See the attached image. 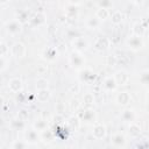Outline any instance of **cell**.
<instances>
[{"mask_svg":"<svg viewBox=\"0 0 149 149\" xmlns=\"http://www.w3.org/2000/svg\"><path fill=\"white\" fill-rule=\"evenodd\" d=\"M86 26H87V28H90V29H97V28L100 26V20H99L97 16L90 17V19L86 21Z\"/></svg>","mask_w":149,"mask_h":149,"instance_id":"d6986e66","label":"cell"},{"mask_svg":"<svg viewBox=\"0 0 149 149\" xmlns=\"http://www.w3.org/2000/svg\"><path fill=\"white\" fill-rule=\"evenodd\" d=\"M7 86H8V90L10 92H13V93H20L22 91V87H23L22 81H21L20 78H12V79H9Z\"/></svg>","mask_w":149,"mask_h":149,"instance_id":"5b68a950","label":"cell"},{"mask_svg":"<svg viewBox=\"0 0 149 149\" xmlns=\"http://www.w3.org/2000/svg\"><path fill=\"white\" fill-rule=\"evenodd\" d=\"M148 97H149V90H148Z\"/></svg>","mask_w":149,"mask_h":149,"instance_id":"bcb514c9","label":"cell"},{"mask_svg":"<svg viewBox=\"0 0 149 149\" xmlns=\"http://www.w3.org/2000/svg\"><path fill=\"white\" fill-rule=\"evenodd\" d=\"M41 139H42V141H44V142H50V141H52V139H54V134H52L51 130L44 129V130L41 132Z\"/></svg>","mask_w":149,"mask_h":149,"instance_id":"603a6c76","label":"cell"},{"mask_svg":"<svg viewBox=\"0 0 149 149\" xmlns=\"http://www.w3.org/2000/svg\"><path fill=\"white\" fill-rule=\"evenodd\" d=\"M121 119L123 121H126V122H133L135 120V113H134V111L133 109H129V108L125 109L122 112V114H121Z\"/></svg>","mask_w":149,"mask_h":149,"instance_id":"5bb4252c","label":"cell"},{"mask_svg":"<svg viewBox=\"0 0 149 149\" xmlns=\"http://www.w3.org/2000/svg\"><path fill=\"white\" fill-rule=\"evenodd\" d=\"M17 20H19L21 23L27 22V20H28V12H27V10H22V12H20V13L17 14Z\"/></svg>","mask_w":149,"mask_h":149,"instance_id":"d6a6232c","label":"cell"},{"mask_svg":"<svg viewBox=\"0 0 149 149\" xmlns=\"http://www.w3.org/2000/svg\"><path fill=\"white\" fill-rule=\"evenodd\" d=\"M10 54L15 58H22L26 55V47L21 42H15L10 48Z\"/></svg>","mask_w":149,"mask_h":149,"instance_id":"3957f363","label":"cell"},{"mask_svg":"<svg viewBox=\"0 0 149 149\" xmlns=\"http://www.w3.org/2000/svg\"><path fill=\"white\" fill-rule=\"evenodd\" d=\"M66 13H68V15H76L77 14V7H76V5H69V7H68V10H66Z\"/></svg>","mask_w":149,"mask_h":149,"instance_id":"8d00e7d4","label":"cell"},{"mask_svg":"<svg viewBox=\"0 0 149 149\" xmlns=\"http://www.w3.org/2000/svg\"><path fill=\"white\" fill-rule=\"evenodd\" d=\"M92 135L94 139L97 140H101L105 137L106 135V127L102 125V123H97L93 128V132H92Z\"/></svg>","mask_w":149,"mask_h":149,"instance_id":"8992f818","label":"cell"},{"mask_svg":"<svg viewBox=\"0 0 149 149\" xmlns=\"http://www.w3.org/2000/svg\"><path fill=\"white\" fill-rule=\"evenodd\" d=\"M51 97V93L48 88H44V90H38L37 94H36V99L40 101V102H45L47 100H49Z\"/></svg>","mask_w":149,"mask_h":149,"instance_id":"4fadbf2b","label":"cell"},{"mask_svg":"<svg viewBox=\"0 0 149 149\" xmlns=\"http://www.w3.org/2000/svg\"><path fill=\"white\" fill-rule=\"evenodd\" d=\"M92 78H94V73L91 71V70H88V69H84V70H81V72H80V80L81 81H90Z\"/></svg>","mask_w":149,"mask_h":149,"instance_id":"2e32d148","label":"cell"},{"mask_svg":"<svg viewBox=\"0 0 149 149\" xmlns=\"http://www.w3.org/2000/svg\"><path fill=\"white\" fill-rule=\"evenodd\" d=\"M26 112H27V111H26V109H21V111H20V113H19V115H17V116H19V118H21V119H23V120H24V119H26V116H27V115H28V114H27V113H26Z\"/></svg>","mask_w":149,"mask_h":149,"instance_id":"60d3db41","label":"cell"},{"mask_svg":"<svg viewBox=\"0 0 149 149\" xmlns=\"http://www.w3.org/2000/svg\"><path fill=\"white\" fill-rule=\"evenodd\" d=\"M140 83L144 86L149 85V70H144L140 74Z\"/></svg>","mask_w":149,"mask_h":149,"instance_id":"484cf974","label":"cell"},{"mask_svg":"<svg viewBox=\"0 0 149 149\" xmlns=\"http://www.w3.org/2000/svg\"><path fill=\"white\" fill-rule=\"evenodd\" d=\"M109 43L111 42H109L108 37H99L94 43V48L98 50H106L109 47Z\"/></svg>","mask_w":149,"mask_h":149,"instance_id":"ba28073f","label":"cell"},{"mask_svg":"<svg viewBox=\"0 0 149 149\" xmlns=\"http://www.w3.org/2000/svg\"><path fill=\"white\" fill-rule=\"evenodd\" d=\"M9 1H10V0H0V3L3 6V5H6V3H8Z\"/></svg>","mask_w":149,"mask_h":149,"instance_id":"f6af8a7d","label":"cell"},{"mask_svg":"<svg viewBox=\"0 0 149 149\" xmlns=\"http://www.w3.org/2000/svg\"><path fill=\"white\" fill-rule=\"evenodd\" d=\"M113 77H114L115 81L118 83V85H125V84H127V81L129 79L127 72H125V71H118V72H115V74Z\"/></svg>","mask_w":149,"mask_h":149,"instance_id":"52a82bcc","label":"cell"},{"mask_svg":"<svg viewBox=\"0 0 149 149\" xmlns=\"http://www.w3.org/2000/svg\"><path fill=\"white\" fill-rule=\"evenodd\" d=\"M9 54V48L6 44L5 41L0 42V57H7V55Z\"/></svg>","mask_w":149,"mask_h":149,"instance_id":"83f0119b","label":"cell"},{"mask_svg":"<svg viewBox=\"0 0 149 149\" xmlns=\"http://www.w3.org/2000/svg\"><path fill=\"white\" fill-rule=\"evenodd\" d=\"M84 102L87 104V105H92V104L94 102V98H93V95H92L91 93L85 94V95H84Z\"/></svg>","mask_w":149,"mask_h":149,"instance_id":"d590c367","label":"cell"},{"mask_svg":"<svg viewBox=\"0 0 149 149\" xmlns=\"http://www.w3.org/2000/svg\"><path fill=\"white\" fill-rule=\"evenodd\" d=\"M26 147H28V143H26L23 141H14L10 146L12 149H23Z\"/></svg>","mask_w":149,"mask_h":149,"instance_id":"4dcf8cb0","label":"cell"},{"mask_svg":"<svg viewBox=\"0 0 149 149\" xmlns=\"http://www.w3.org/2000/svg\"><path fill=\"white\" fill-rule=\"evenodd\" d=\"M73 47H74V49H76L77 51L80 52V51L87 49V41L79 36V37L74 38V41H73Z\"/></svg>","mask_w":149,"mask_h":149,"instance_id":"9c48e42d","label":"cell"},{"mask_svg":"<svg viewBox=\"0 0 149 149\" xmlns=\"http://www.w3.org/2000/svg\"><path fill=\"white\" fill-rule=\"evenodd\" d=\"M140 133H141V128H140V126L136 125V123H133V122H132L130 126H129V134H130L132 136H139Z\"/></svg>","mask_w":149,"mask_h":149,"instance_id":"4316f807","label":"cell"},{"mask_svg":"<svg viewBox=\"0 0 149 149\" xmlns=\"http://www.w3.org/2000/svg\"><path fill=\"white\" fill-rule=\"evenodd\" d=\"M68 35H69V37H71V38H77V37H79V36H78V33H77L76 30H70Z\"/></svg>","mask_w":149,"mask_h":149,"instance_id":"ab89813d","label":"cell"},{"mask_svg":"<svg viewBox=\"0 0 149 149\" xmlns=\"http://www.w3.org/2000/svg\"><path fill=\"white\" fill-rule=\"evenodd\" d=\"M79 116H80L84 121H91V120H93V118H94V111L87 108V109H85L84 113H81Z\"/></svg>","mask_w":149,"mask_h":149,"instance_id":"7402d4cb","label":"cell"},{"mask_svg":"<svg viewBox=\"0 0 149 149\" xmlns=\"http://www.w3.org/2000/svg\"><path fill=\"white\" fill-rule=\"evenodd\" d=\"M5 29H6V31H7L9 35L15 36V35H17V34L22 30V23H21L17 19H15V20L8 21V22L5 24Z\"/></svg>","mask_w":149,"mask_h":149,"instance_id":"6da1fadb","label":"cell"},{"mask_svg":"<svg viewBox=\"0 0 149 149\" xmlns=\"http://www.w3.org/2000/svg\"><path fill=\"white\" fill-rule=\"evenodd\" d=\"M115 63H116L115 56H112V55L107 56V64H108V65H115Z\"/></svg>","mask_w":149,"mask_h":149,"instance_id":"74e56055","label":"cell"},{"mask_svg":"<svg viewBox=\"0 0 149 149\" xmlns=\"http://www.w3.org/2000/svg\"><path fill=\"white\" fill-rule=\"evenodd\" d=\"M24 127H26L24 120L21 119V118H19V116L15 118V119H13V120L10 121V128H12L13 130H22Z\"/></svg>","mask_w":149,"mask_h":149,"instance_id":"7c38bea8","label":"cell"},{"mask_svg":"<svg viewBox=\"0 0 149 149\" xmlns=\"http://www.w3.org/2000/svg\"><path fill=\"white\" fill-rule=\"evenodd\" d=\"M45 71H47V68H45V66H43V65H40V66L37 68V72H38L40 74H43Z\"/></svg>","mask_w":149,"mask_h":149,"instance_id":"b9f144b4","label":"cell"},{"mask_svg":"<svg viewBox=\"0 0 149 149\" xmlns=\"http://www.w3.org/2000/svg\"><path fill=\"white\" fill-rule=\"evenodd\" d=\"M148 42H149V37H148Z\"/></svg>","mask_w":149,"mask_h":149,"instance_id":"7dc6e473","label":"cell"},{"mask_svg":"<svg viewBox=\"0 0 149 149\" xmlns=\"http://www.w3.org/2000/svg\"><path fill=\"white\" fill-rule=\"evenodd\" d=\"M98 3H99V6H100L101 8H106V9H108V8L112 7L113 1H112V0H99Z\"/></svg>","mask_w":149,"mask_h":149,"instance_id":"836d02e7","label":"cell"},{"mask_svg":"<svg viewBox=\"0 0 149 149\" xmlns=\"http://www.w3.org/2000/svg\"><path fill=\"white\" fill-rule=\"evenodd\" d=\"M64 108H65V106H64L63 102H58V104L56 105V112H57L58 114L63 113V112H64Z\"/></svg>","mask_w":149,"mask_h":149,"instance_id":"f35d334b","label":"cell"},{"mask_svg":"<svg viewBox=\"0 0 149 149\" xmlns=\"http://www.w3.org/2000/svg\"><path fill=\"white\" fill-rule=\"evenodd\" d=\"M36 88L37 90H44L48 88V80L45 78H38L36 80Z\"/></svg>","mask_w":149,"mask_h":149,"instance_id":"f546056e","label":"cell"},{"mask_svg":"<svg viewBox=\"0 0 149 149\" xmlns=\"http://www.w3.org/2000/svg\"><path fill=\"white\" fill-rule=\"evenodd\" d=\"M34 128L37 130V132H42L44 129H47V122L45 120H37L35 123H34Z\"/></svg>","mask_w":149,"mask_h":149,"instance_id":"f1b7e54d","label":"cell"},{"mask_svg":"<svg viewBox=\"0 0 149 149\" xmlns=\"http://www.w3.org/2000/svg\"><path fill=\"white\" fill-rule=\"evenodd\" d=\"M137 1H142V0H137Z\"/></svg>","mask_w":149,"mask_h":149,"instance_id":"c3c4849f","label":"cell"},{"mask_svg":"<svg viewBox=\"0 0 149 149\" xmlns=\"http://www.w3.org/2000/svg\"><path fill=\"white\" fill-rule=\"evenodd\" d=\"M104 87L107 91H115L118 87V83L115 81L114 77H107L104 80Z\"/></svg>","mask_w":149,"mask_h":149,"instance_id":"8fae6325","label":"cell"},{"mask_svg":"<svg viewBox=\"0 0 149 149\" xmlns=\"http://www.w3.org/2000/svg\"><path fill=\"white\" fill-rule=\"evenodd\" d=\"M116 102L122 105V106H127L130 102V94L128 92H121L116 95Z\"/></svg>","mask_w":149,"mask_h":149,"instance_id":"30bf717a","label":"cell"},{"mask_svg":"<svg viewBox=\"0 0 149 149\" xmlns=\"http://www.w3.org/2000/svg\"><path fill=\"white\" fill-rule=\"evenodd\" d=\"M127 44H128V47H129L132 50H134V51L140 50V49L142 48V45H143L142 40H141V36H137V35H134V34L130 36V38H128Z\"/></svg>","mask_w":149,"mask_h":149,"instance_id":"277c9868","label":"cell"},{"mask_svg":"<svg viewBox=\"0 0 149 149\" xmlns=\"http://www.w3.org/2000/svg\"><path fill=\"white\" fill-rule=\"evenodd\" d=\"M26 140L28 142H36L38 140V134H37V130L34 128L31 130H28L26 133Z\"/></svg>","mask_w":149,"mask_h":149,"instance_id":"ac0fdd59","label":"cell"},{"mask_svg":"<svg viewBox=\"0 0 149 149\" xmlns=\"http://www.w3.org/2000/svg\"><path fill=\"white\" fill-rule=\"evenodd\" d=\"M43 57H44L45 59H48V61H54V59H56V57H57V51H56L54 48H48V49L44 51Z\"/></svg>","mask_w":149,"mask_h":149,"instance_id":"e0dca14e","label":"cell"},{"mask_svg":"<svg viewBox=\"0 0 149 149\" xmlns=\"http://www.w3.org/2000/svg\"><path fill=\"white\" fill-rule=\"evenodd\" d=\"M111 20H112V23L113 24H120L121 21H122V14H121V12L120 10H115L114 13H112Z\"/></svg>","mask_w":149,"mask_h":149,"instance_id":"cb8c5ba5","label":"cell"},{"mask_svg":"<svg viewBox=\"0 0 149 149\" xmlns=\"http://www.w3.org/2000/svg\"><path fill=\"white\" fill-rule=\"evenodd\" d=\"M112 143H113V146H115V147H125V144H126V139H125V136L123 135H121V134H115L114 136H113V139H112Z\"/></svg>","mask_w":149,"mask_h":149,"instance_id":"9a60e30c","label":"cell"},{"mask_svg":"<svg viewBox=\"0 0 149 149\" xmlns=\"http://www.w3.org/2000/svg\"><path fill=\"white\" fill-rule=\"evenodd\" d=\"M95 16H97L100 21H104V20L108 19V16H109V12H108V9H106V8H101V7H100V8L97 10Z\"/></svg>","mask_w":149,"mask_h":149,"instance_id":"ffe728a7","label":"cell"},{"mask_svg":"<svg viewBox=\"0 0 149 149\" xmlns=\"http://www.w3.org/2000/svg\"><path fill=\"white\" fill-rule=\"evenodd\" d=\"M45 21V15L43 13H37L33 19H31V22L35 24V26H40V24H43Z\"/></svg>","mask_w":149,"mask_h":149,"instance_id":"44dd1931","label":"cell"},{"mask_svg":"<svg viewBox=\"0 0 149 149\" xmlns=\"http://www.w3.org/2000/svg\"><path fill=\"white\" fill-rule=\"evenodd\" d=\"M144 30H146L144 26H142L140 22H137V23H135V24L133 26V34H134V35L142 36V35L144 34Z\"/></svg>","mask_w":149,"mask_h":149,"instance_id":"d4e9b609","label":"cell"},{"mask_svg":"<svg viewBox=\"0 0 149 149\" xmlns=\"http://www.w3.org/2000/svg\"><path fill=\"white\" fill-rule=\"evenodd\" d=\"M69 1H70V3H71V5H78L80 0H69Z\"/></svg>","mask_w":149,"mask_h":149,"instance_id":"ee69618b","label":"cell"},{"mask_svg":"<svg viewBox=\"0 0 149 149\" xmlns=\"http://www.w3.org/2000/svg\"><path fill=\"white\" fill-rule=\"evenodd\" d=\"M69 61H70V64H71L73 68H76V69H80V68H83L84 64H85V59H84V57L79 54V51L72 52V54L70 55Z\"/></svg>","mask_w":149,"mask_h":149,"instance_id":"7a4b0ae2","label":"cell"},{"mask_svg":"<svg viewBox=\"0 0 149 149\" xmlns=\"http://www.w3.org/2000/svg\"><path fill=\"white\" fill-rule=\"evenodd\" d=\"M73 107H74V109H77V108L79 107V102H78V100H72V101H71V108L73 109Z\"/></svg>","mask_w":149,"mask_h":149,"instance_id":"7bdbcfd3","label":"cell"},{"mask_svg":"<svg viewBox=\"0 0 149 149\" xmlns=\"http://www.w3.org/2000/svg\"><path fill=\"white\" fill-rule=\"evenodd\" d=\"M68 123H69V126H70L72 129H76V128H78V126H79V119H78V118L72 116V118H70V119H69Z\"/></svg>","mask_w":149,"mask_h":149,"instance_id":"1f68e13d","label":"cell"},{"mask_svg":"<svg viewBox=\"0 0 149 149\" xmlns=\"http://www.w3.org/2000/svg\"><path fill=\"white\" fill-rule=\"evenodd\" d=\"M8 63H9V62L7 61L6 57H0V71H1V72H3V71L6 70Z\"/></svg>","mask_w":149,"mask_h":149,"instance_id":"e575fe53","label":"cell"}]
</instances>
